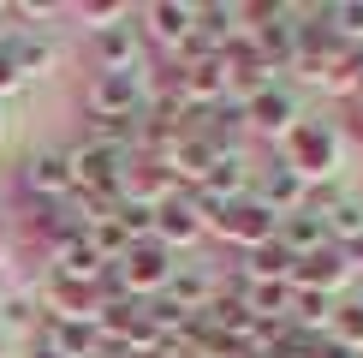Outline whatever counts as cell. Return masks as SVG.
<instances>
[{
    "instance_id": "9a60e30c",
    "label": "cell",
    "mask_w": 363,
    "mask_h": 358,
    "mask_svg": "<svg viewBox=\"0 0 363 358\" xmlns=\"http://www.w3.org/2000/svg\"><path fill=\"white\" fill-rule=\"evenodd\" d=\"M274 239L292 257H310V251H322L328 245V233H322V215L315 209H292V215H280V227H274Z\"/></svg>"
},
{
    "instance_id": "ba28073f",
    "label": "cell",
    "mask_w": 363,
    "mask_h": 358,
    "mask_svg": "<svg viewBox=\"0 0 363 358\" xmlns=\"http://www.w3.org/2000/svg\"><path fill=\"white\" fill-rule=\"evenodd\" d=\"M138 18H143V24H138V36H143V42H155V48L173 60V54H179V42L196 30V6H185V0H155V6H143Z\"/></svg>"
},
{
    "instance_id": "52a82bcc",
    "label": "cell",
    "mask_w": 363,
    "mask_h": 358,
    "mask_svg": "<svg viewBox=\"0 0 363 358\" xmlns=\"http://www.w3.org/2000/svg\"><path fill=\"white\" fill-rule=\"evenodd\" d=\"M245 108V131H262V138H286V131L298 126V96L286 84H268V90H256L250 102H238Z\"/></svg>"
},
{
    "instance_id": "d4e9b609",
    "label": "cell",
    "mask_w": 363,
    "mask_h": 358,
    "mask_svg": "<svg viewBox=\"0 0 363 358\" xmlns=\"http://www.w3.org/2000/svg\"><path fill=\"white\" fill-rule=\"evenodd\" d=\"M12 245H18V233H12V221H6V215H0V263H6V257H12Z\"/></svg>"
},
{
    "instance_id": "3957f363",
    "label": "cell",
    "mask_w": 363,
    "mask_h": 358,
    "mask_svg": "<svg viewBox=\"0 0 363 358\" xmlns=\"http://www.w3.org/2000/svg\"><path fill=\"white\" fill-rule=\"evenodd\" d=\"M143 108H149L143 72H89V84H84L89 119H138Z\"/></svg>"
},
{
    "instance_id": "277c9868",
    "label": "cell",
    "mask_w": 363,
    "mask_h": 358,
    "mask_svg": "<svg viewBox=\"0 0 363 358\" xmlns=\"http://www.w3.org/2000/svg\"><path fill=\"white\" fill-rule=\"evenodd\" d=\"M72 191H84V197H108L119 203V179H125V161L119 149H101V143H72Z\"/></svg>"
},
{
    "instance_id": "d6986e66",
    "label": "cell",
    "mask_w": 363,
    "mask_h": 358,
    "mask_svg": "<svg viewBox=\"0 0 363 358\" xmlns=\"http://www.w3.org/2000/svg\"><path fill=\"white\" fill-rule=\"evenodd\" d=\"M328 335H334L340 347L363 352V298H345V305H334V322H328Z\"/></svg>"
},
{
    "instance_id": "ffe728a7",
    "label": "cell",
    "mask_w": 363,
    "mask_h": 358,
    "mask_svg": "<svg viewBox=\"0 0 363 358\" xmlns=\"http://www.w3.org/2000/svg\"><path fill=\"white\" fill-rule=\"evenodd\" d=\"M328 18L345 48H363V0H340V6H328Z\"/></svg>"
},
{
    "instance_id": "ac0fdd59",
    "label": "cell",
    "mask_w": 363,
    "mask_h": 358,
    "mask_svg": "<svg viewBox=\"0 0 363 358\" xmlns=\"http://www.w3.org/2000/svg\"><path fill=\"white\" fill-rule=\"evenodd\" d=\"M12 328H42V298L36 293H6L0 298V335Z\"/></svg>"
},
{
    "instance_id": "8fae6325",
    "label": "cell",
    "mask_w": 363,
    "mask_h": 358,
    "mask_svg": "<svg viewBox=\"0 0 363 358\" xmlns=\"http://www.w3.org/2000/svg\"><path fill=\"white\" fill-rule=\"evenodd\" d=\"M345 281H352V263H345L340 245H322V251H310V257L292 263V287L298 293H328V298H334Z\"/></svg>"
},
{
    "instance_id": "484cf974",
    "label": "cell",
    "mask_w": 363,
    "mask_h": 358,
    "mask_svg": "<svg viewBox=\"0 0 363 358\" xmlns=\"http://www.w3.org/2000/svg\"><path fill=\"white\" fill-rule=\"evenodd\" d=\"M0 358H12V335H0Z\"/></svg>"
},
{
    "instance_id": "e0dca14e",
    "label": "cell",
    "mask_w": 363,
    "mask_h": 358,
    "mask_svg": "<svg viewBox=\"0 0 363 358\" xmlns=\"http://www.w3.org/2000/svg\"><path fill=\"white\" fill-rule=\"evenodd\" d=\"M292 251L280 245V239H268V245L245 251V268H238V281H292Z\"/></svg>"
},
{
    "instance_id": "4fadbf2b",
    "label": "cell",
    "mask_w": 363,
    "mask_h": 358,
    "mask_svg": "<svg viewBox=\"0 0 363 358\" xmlns=\"http://www.w3.org/2000/svg\"><path fill=\"white\" fill-rule=\"evenodd\" d=\"M36 347L54 352V358H96V352H101V335H96V322H60V317H42Z\"/></svg>"
},
{
    "instance_id": "8992f818",
    "label": "cell",
    "mask_w": 363,
    "mask_h": 358,
    "mask_svg": "<svg viewBox=\"0 0 363 358\" xmlns=\"http://www.w3.org/2000/svg\"><path fill=\"white\" fill-rule=\"evenodd\" d=\"M274 227H280V215H274V209H262V203L245 191V197H233V203L215 215V227H208V233H220L226 245H238V251H256V245L274 239Z\"/></svg>"
},
{
    "instance_id": "cb8c5ba5",
    "label": "cell",
    "mask_w": 363,
    "mask_h": 358,
    "mask_svg": "<svg viewBox=\"0 0 363 358\" xmlns=\"http://www.w3.org/2000/svg\"><path fill=\"white\" fill-rule=\"evenodd\" d=\"M18 90H24V78H18V66H12V60L0 54V102H6V96H18Z\"/></svg>"
},
{
    "instance_id": "7a4b0ae2",
    "label": "cell",
    "mask_w": 363,
    "mask_h": 358,
    "mask_svg": "<svg viewBox=\"0 0 363 358\" xmlns=\"http://www.w3.org/2000/svg\"><path fill=\"white\" fill-rule=\"evenodd\" d=\"M113 275H119V293L125 298H161L167 281L179 275V257L161 245V239H138V245L113 263Z\"/></svg>"
},
{
    "instance_id": "6da1fadb",
    "label": "cell",
    "mask_w": 363,
    "mask_h": 358,
    "mask_svg": "<svg viewBox=\"0 0 363 358\" xmlns=\"http://www.w3.org/2000/svg\"><path fill=\"white\" fill-rule=\"evenodd\" d=\"M340 156H345V138H340L334 119H298L280 138V161L304 179V185H328V179L340 173Z\"/></svg>"
},
{
    "instance_id": "7c38bea8",
    "label": "cell",
    "mask_w": 363,
    "mask_h": 358,
    "mask_svg": "<svg viewBox=\"0 0 363 358\" xmlns=\"http://www.w3.org/2000/svg\"><path fill=\"white\" fill-rule=\"evenodd\" d=\"M250 197L262 203V209H274V215H292V209H304V197H310V185L298 179L286 161H274V168H262L250 179Z\"/></svg>"
},
{
    "instance_id": "5b68a950",
    "label": "cell",
    "mask_w": 363,
    "mask_h": 358,
    "mask_svg": "<svg viewBox=\"0 0 363 358\" xmlns=\"http://www.w3.org/2000/svg\"><path fill=\"white\" fill-rule=\"evenodd\" d=\"M18 191L36 203H66L72 197V156L66 149H30L18 161Z\"/></svg>"
},
{
    "instance_id": "4316f807",
    "label": "cell",
    "mask_w": 363,
    "mask_h": 358,
    "mask_svg": "<svg viewBox=\"0 0 363 358\" xmlns=\"http://www.w3.org/2000/svg\"><path fill=\"white\" fill-rule=\"evenodd\" d=\"M30 358H54V352H42V347H36V352H30Z\"/></svg>"
},
{
    "instance_id": "603a6c76",
    "label": "cell",
    "mask_w": 363,
    "mask_h": 358,
    "mask_svg": "<svg viewBox=\"0 0 363 358\" xmlns=\"http://www.w3.org/2000/svg\"><path fill=\"white\" fill-rule=\"evenodd\" d=\"M66 6L54 0H18V6H0V18H24V24H42V18H60Z\"/></svg>"
},
{
    "instance_id": "44dd1931",
    "label": "cell",
    "mask_w": 363,
    "mask_h": 358,
    "mask_svg": "<svg viewBox=\"0 0 363 358\" xmlns=\"http://www.w3.org/2000/svg\"><path fill=\"white\" fill-rule=\"evenodd\" d=\"M113 221L125 227L131 245H138V239H155V209H149V203H119V209H113Z\"/></svg>"
},
{
    "instance_id": "2e32d148",
    "label": "cell",
    "mask_w": 363,
    "mask_h": 358,
    "mask_svg": "<svg viewBox=\"0 0 363 358\" xmlns=\"http://www.w3.org/2000/svg\"><path fill=\"white\" fill-rule=\"evenodd\" d=\"M161 298H173L185 317H203L208 298H215V281H208V268H179V275L167 281V293H161Z\"/></svg>"
},
{
    "instance_id": "30bf717a",
    "label": "cell",
    "mask_w": 363,
    "mask_h": 358,
    "mask_svg": "<svg viewBox=\"0 0 363 358\" xmlns=\"http://www.w3.org/2000/svg\"><path fill=\"white\" fill-rule=\"evenodd\" d=\"M89 60L96 72H143V36L138 24H108L89 36Z\"/></svg>"
},
{
    "instance_id": "9c48e42d",
    "label": "cell",
    "mask_w": 363,
    "mask_h": 358,
    "mask_svg": "<svg viewBox=\"0 0 363 358\" xmlns=\"http://www.w3.org/2000/svg\"><path fill=\"white\" fill-rule=\"evenodd\" d=\"M203 233H208V221H203V209L191 203V191H173V197L155 209V239L173 251V257H179L185 245H196Z\"/></svg>"
},
{
    "instance_id": "7402d4cb",
    "label": "cell",
    "mask_w": 363,
    "mask_h": 358,
    "mask_svg": "<svg viewBox=\"0 0 363 358\" xmlns=\"http://www.w3.org/2000/svg\"><path fill=\"white\" fill-rule=\"evenodd\" d=\"M72 12L89 24V36H96V30H108V24H125V18H131L119 0H89V6H72Z\"/></svg>"
},
{
    "instance_id": "5bb4252c",
    "label": "cell",
    "mask_w": 363,
    "mask_h": 358,
    "mask_svg": "<svg viewBox=\"0 0 363 358\" xmlns=\"http://www.w3.org/2000/svg\"><path fill=\"white\" fill-rule=\"evenodd\" d=\"M0 54H6L12 66H18V78H48V72L60 66V48H54L48 36H36V30H18V36L6 30V42H0Z\"/></svg>"
}]
</instances>
